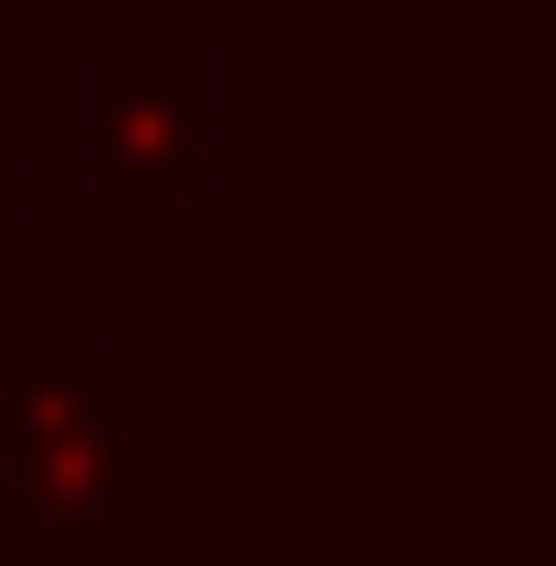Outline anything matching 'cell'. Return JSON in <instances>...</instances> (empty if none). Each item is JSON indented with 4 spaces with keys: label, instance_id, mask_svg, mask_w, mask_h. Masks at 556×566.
Returning <instances> with one entry per match:
<instances>
[{
    "label": "cell",
    "instance_id": "6da1fadb",
    "mask_svg": "<svg viewBox=\"0 0 556 566\" xmlns=\"http://www.w3.org/2000/svg\"><path fill=\"white\" fill-rule=\"evenodd\" d=\"M11 504L42 525L53 566H147V441L74 430L53 451H11Z\"/></svg>",
    "mask_w": 556,
    "mask_h": 566
},
{
    "label": "cell",
    "instance_id": "277c9868",
    "mask_svg": "<svg viewBox=\"0 0 556 566\" xmlns=\"http://www.w3.org/2000/svg\"><path fill=\"white\" fill-rule=\"evenodd\" d=\"M0 263H11V158H0Z\"/></svg>",
    "mask_w": 556,
    "mask_h": 566
},
{
    "label": "cell",
    "instance_id": "3957f363",
    "mask_svg": "<svg viewBox=\"0 0 556 566\" xmlns=\"http://www.w3.org/2000/svg\"><path fill=\"white\" fill-rule=\"evenodd\" d=\"M95 399H105L95 336H11L0 346V430H11V451H53L74 430H95Z\"/></svg>",
    "mask_w": 556,
    "mask_h": 566
},
{
    "label": "cell",
    "instance_id": "7a4b0ae2",
    "mask_svg": "<svg viewBox=\"0 0 556 566\" xmlns=\"http://www.w3.org/2000/svg\"><path fill=\"white\" fill-rule=\"evenodd\" d=\"M95 179L116 200H179L200 179V63L189 53L95 63Z\"/></svg>",
    "mask_w": 556,
    "mask_h": 566
}]
</instances>
